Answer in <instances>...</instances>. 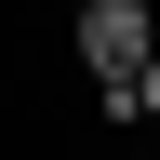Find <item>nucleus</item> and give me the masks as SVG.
<instances>
[{
    "label": "nucleus",
    "mask_w": 160,
    "mask_h": 160,
    "mask_svg": "<svg viewBox=\"0 0 160 160\" xmlns=\"http://www.w3.org/2000/svg\"><path fill=\"white\" fill-rule=\"evenodd\" d=\"M147 40H160V27H147V0H80V67H93V93H107Z\"/></svg>",
    "instance_id": "nucleus-1"
}]
</instances>
